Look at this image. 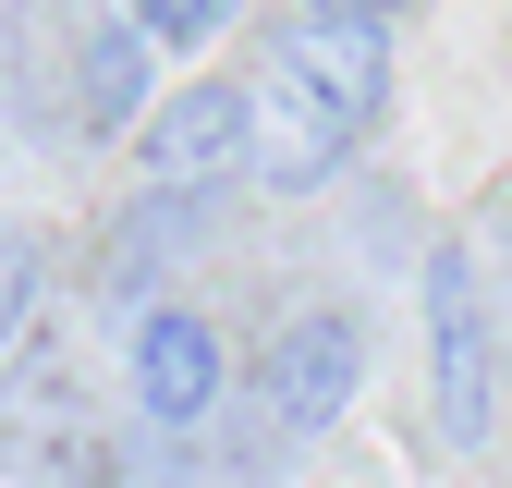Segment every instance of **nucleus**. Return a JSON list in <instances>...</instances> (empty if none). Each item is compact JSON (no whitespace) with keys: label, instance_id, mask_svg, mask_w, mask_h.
Returning a JSON list of instances; mask_svg holds the SVG:
<instances>
[{"label":"nucleus","instance_id":"3","mask_svg":"<svg viewBox=\"0 0 512 488\" xmlns=\"http://www.w3.org/2000/svg\"><path fill=\"white\" fill-rule=\"evenodd\" d=\"M366 391V318L354 305H293L256 354V403H269V440H317L342 427V403Z\"/></svg>","mask_w":512,"mask_h":488},{"label":"nucleus","instance_id":"2","mask_svg":"<svg viewBox=\"0 0 512 488\" xmlns=\"http://www.w3.org/2000/svg\"><path fill=\"white\" fill-rule=\"evenodd\" d=\"M220 391H232V342H220L208 305H135V318H122V403L147 427L183 440V427L220 415Z\"/></svg>","mask_w":512,"mask_h":488},{"label":"nucleus","instance_id":"5","mask_svg":"<svg viewBox=\"0 0 512 488\" xmlns=\"http://www.w3.org/2000/svg\"><path fill=\"white\" fill-rule=\"evenodd\" d=\"M269 74L305 86L330 122H354V135H366V122L391 110V37L354 25V13H293V25L269 37Z\"/></svg>","mask_w":512,"mask_h":488},{"label":"nucleus","instance_id":"4","mask_svg":"<svg viewBox=\"0 0 512 488\" xmlns=\"http://www.w3.org/2000/svg\"><path fill=\"white\" fill-rule=\"evenodd\" d=\"M135 159H147V183H171V196H196V183L244 171V159H256V86H232V74H196L183 98H159V110H147Z\"/></svg>","mask_w":512,"mask_h":488},{"label":"nucleus","instance_id":"7","mask_svg":"<svg viewBox=\"0 0 512 488\" xmlns=\"http://www.w3.org/2000/svg\"><path fill=\"white\" fill-rule=\"evenodd\" d=\"M135 110H147V25L122 13V25L86 37V122L110 135V122H135Z\"/></svg>","mask_w":512,"mask_h":488},{"label":"nucleus","instance_id":"8","mask_svg":"<svg viewBox=\"0 0 512 488\" xmlns=\"http://www.w3.org/2000/svg\"><path fill=\"white\" fill-rule=\"evenodd\" d=\"M37 281H49V244L25 220H0V354H13V330L37 318Z\"/></svg>","mask_w":512,"mask_h":488},{"label":"nucleus","instance_id":"6","mask_svg":"<svg viewBox=\"0 0 512 488\" xmlns=\"http://www.w3.org/2000/svg\"><path fill=\"white\" fill-rule=\"evenodd\" d=\"M354 159V122H330L305 86H281V74H256V183H281V196H317V183H330Z\"/></svg>","mask_w":512,"mask_h":488},{"label":"nucleus","instance_id":"10","mask_svg":"<svg viewBox=\"0 0 512 488\" xmlns=\"http://www.w3.org/2000/svg\"><path fill=\"white\" fill-rule=\"evenodd\" d=\"M305 13H354V25H391L403 0H305Z\"/></svg>","mask_w":512,"mask_h":488},{"label":"nucleus","instance_id":"9","mask_svg":"<svg viewBox=\"0 0 512 488\" xmlns=\"http://www.w3.org/2000/svg\"><path fill=\"white\" fill-rule=\"evenodd\" d=\"M122 13L147 25V49H208L232 25V0H122Z\"/></svg>","mask_w":512,"mask_h":488},{"label":"nucleus","instance_id":"1","mask_svg":"<svg viewBox=\"0 0 512 488\" xmlns=\"http://www.w3.org/2000/svg\"><path fill=\"white\" fill-rule=\"evenodd\" d=\"M415 318H427V415L452 452H476L488 403H500V330H488V293H476V244H427Z\"/></svg>","mask_w":512,"mask_h":488}]
</instances>
